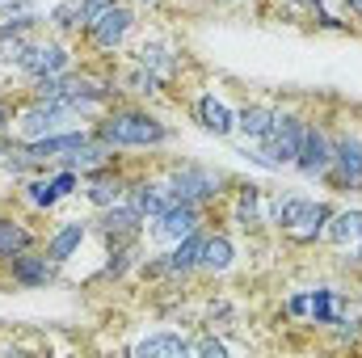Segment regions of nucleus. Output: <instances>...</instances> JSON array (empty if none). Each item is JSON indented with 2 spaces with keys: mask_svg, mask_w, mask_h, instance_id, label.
Instances as JSON below:
<instances>
[{
  "mask_svg": "<svg viewBox=\"0 0 362 358\" xmlns=\"http://www.w3.org/2000/svg\"><path fill=\"white\" fill-rule=\"evenodd\" d=\"M89 127L114 152H165L177 144V127L165 114H156L144 101H127V97L114 101L105 114H97Z\"/></svg>",
  "mask_w": 362,
  "mask_h": 358,
  "instance_id": "obj_1",
  "label": "nucleus"
},
{
  "mask_svg": "<svg viewBox=\"0 0 362 358\" xmlns=\"http://www.w3.org/2000/svg\"><path fill=\"white\" fill-rule=\"evenodd\" d=\"M329 131H333V165L325 185L341 198H362V105H329Z\"/></svg>",
  "mask_w": 362,
  "mask_h": 358,
  "instance_id": "obj_2",
  "label": "nucleus"
},
{
  "mask_svg": "<svg viewBox=\"0 0 362 358\" xmlns=\"http://www.w3.org/2000/svg\"><path fill=\"white\" fill-rule=\"evenodd\" d=\"M160 173L169 181V194L181 202H198L206 211H219V202L228 198L232 190V173L219 169V165H206V161H194V156H173L160 165Z\"/></svg>",
  "mask_w": 362,
  "mask_h": 358,
  "instance_id": "obj_3",
  "label": "nucleus"
},
{
  "mask_svg": "<svg viewBox=\"0 0 362 358\" xmlns=\"http://www.w3.org/2000/svg\"><path fill=\"white\" fill-rule=\"evenodd\" d=\"M139 30H144V8H135L131 0H114L97 21H89L76 47L85 59H118L139 38Z\"/></svg>",
  "mask_w": 362,
  "mask_h": 358,
  "instance_id": "obj_4",
  "label": "nucleus"
},
{
  "mask_svg": "<svg viewBox=\"0 0 362 358\" xmlns=\"http://www.w3.org/2000/svg\"><path fill=\"white\" fill-rule=\"evenodd\" d=\"M85 118L68 105V101H38L30 93L17 97V110H13V139L30 144V139H42V135H55V131H68V127H81Z\"/></svg>",
  "mask_w": 362,
  "mask_h": 358,
  "instance_id": "obj_5",
  "label": "nucleus"
},
{
  "mask_svg": "<svg viewBox=\"0 0 362 358\" xmlns=\"http://www.w3.org/2000/svg\"><path fill=\"white\" fill-rule=\"evenodd\" d=\"M127 59H135V64H144L148 72H156L169 89L181 85V76H185V68H189V59H185V47H181L173 34H165V30H139V38L127 47Z\"/></svg>",
  "mask_w": 362,
  "mask_h": 358,
  "instance_id": "obj_6",
  "label": "nucleus"
},
{
  "mask_svg": "<svg viewBox=\"0 0 362 358\" xmlns=\"http://www.w3.org/2000/svg\"><path fill=\"white\" fill-rule=\"evenodd\" d=\"M329 105H308V127H303V139H299V152H295V165L291 173H299L303 181H320L333 165V131H329Z\"/></svg>",
  "mask_w": 362,
  "mask_h": 358,
  "instance_id": "obj_7",
  "label": "nucleus"
},
{
  "mask_svg": "<svg viewBox=\"0 0 362 358\" xmlns=\"http://www.w3.org/2000/svg\"><path fill=\"white\" fill-rule=\"evenodd\" d=\"M303 127H308V105L295 101V97H282V101H274V122L257 148L270 156L278 169H291L295 152H299V139H303Z\"/></svg>",
  "mask_w": 362,
  "mask_h": 358,
  "instance_id": "obj_8",
  "label": "nucleus"
},
{
  "mask_svg": "<svg viewBox=\"0 0 362 358\" xmlns=\"http://www.w3.org/2000/svg\"><path fill=\"white\" fill-rule=\"evenodd\" d=\"M81 47L72 42V38H59V34H51V30H42L38 38H34V47L25 51V59L17 64V76L30 85V81H42V76H64V72H72V68H81Z\"/></svg>",
  "mask_w": 362,
  "mask_h": 358,
  "instance_id": "obj_9",
  "label": "nucleus"
},
{
  "mask_svg": "<svg viewBox=\"0 0 362 358\" xmlns=\"http://www.w3.org/2000/svg\"><path fill=\"white\" fill-rule=\"evenodd\" d=\"M215 219L223 228L240 232V236H262L266 232V190L249 178H236L232 190H228V198L219 202Z\"/></svg>",
  "mask_w": 362,
  "mask_h": 358,
  "instance_id": "obj_10",
  "label": "nucleus"
},
{
  "mask_svg": "<svg viewBox=\"0 0 362 358\" xmlns=\"http://www.w3.org/2000/svg\"><path fill=\"white\" fill-rule=\"evenodd\" d=\"M59 274H64V266L55 258H47L42 245H34V249L13 253V258L0 262V282L13 287V291H47V287L59 282Z\"/></svg>",
  "mask_w": 362,
  "mask_h": 358,
  "instance_id": "obj_11",
  "label": "nucleus"
},
{
  "mask_svg": "<svg viewBox=\"0 0 362 358\" xmlns=\"http://www.w3.org/2000/svg\"><path fill=\"white\" fill-rule=\"evenodd\" d=\"M206 224H215V211H206V207H198V202H181L173 198L156 219H148V245H156V249H169L173 241L181 236H189L194 228H206Z\"/></svg>",
  "mask_w": 362,
  "mask_h": 358,
  "instance_id": "obj_12",
  "label": "nucleus"
},
{
  "mask_svg": "<svg viewBox=\"0 0 362 358\" xmlns=\"http://www.w3.org/2000/svg\"><path fill=\"white\" fill-rule=\"evenodd\" d=\"M148 232V219L122 198L105 211H93V236L101 241V249H114V245H131V241H144Z\"/></svg>",
  "mask_w": 362,
  "mask_h": 358,
  "instance_id": "obj_13",
  "label": "nucleus"
},
{
  "mask_svg": "<svg viewBox=\"0 0 362 358\" xmlns=\"http://www.w3.org/2000/svg\"><path fill=\"white\" fill-rule=\"evenodd\" d=\"M189 118L206 131V135H215V139H236V105L223 97V93L215 89H198L189 97Z\"/></svg>",
  "mask_w": 362,
  "mask_h": 358,
  "instance_id": "obj_14",
  "label": "nucleus"
},
{
  "mask_svg": "<svg viewBox=\"0 0 362 358\" xmlns=\"http://www.w3.org/2000/svg\"><path fill=\"white\" fill-rule=\"evenodd\" d=\"M333 198H308V207L278 232L286 245H295V249H316V245H325V228H329V215H333Z\"/></svg>",
  "mask_w": 362,
  "mask_h": 358,
  "instance_id": "obj_15",
  "label": "nucleus"
},
{
  "mask_svg": "<svg viewBox=\"0 0 362 358\" xmlns=\"http://www.w3.org/2000/svg\"><path fill=\"white\" fill-rule=\"evenodd\" d=\"M114 81H118V89H122L127 101L156 105V101H165V97H169V85H165L156 72H148L144 64H135V59H127V55H118V59H114Z\"/></svg>",
  "mask_w": 362,
  "mask_h": 358,
  "instance_id": "obj_16",
  "label": "nucleus"
},
{
  "mask_svg": "<svg viewBox=\"0 0 362 358\" xmlns=\"http://www.w3.org/2000/svg\"><path fill=\"white\" fill-rule=\"evenodd\" d=\"M127 202H131L144 219H156V215L173 202L165 173H160V169H131V181H127Z\"/></svg>",
  "mask_w": 362,
  "mask_h": 358,
  "instance_id": "obj_17",
  "label": "nucleus"
},
{
  "mask_svg": "<svg viewBox=\"0 0 362 358\" xmlns=\"http://www.w3.org/2000/svg\"><path fill=\"white\" fill-rule=\"evenodd\" d=\"M93 236V215H72V219H59L47 236H42V249L47 258H55L59 266H72L85 249V241Z\"/></svg>",
  "mask_w": 362,
  "mask_h": 358,
  "instance_id": "obj_18",
  "label": "nucleus"
},
{
  "mask_svg": "<svg viewBox=\"0 0 362 358\" xmlns=\"http://www.w3.org/2000/svg\"><path fill=\"white\" fill-rule=\"evenodd\" d=\"M127 181H131L127 161L105 165V169H97V173L85 178L81 198H85V207H89V211H105V207H114V202H122V198H127Z\"/></svg>",
  "mask_w": 362,
  "mask_h": 358,
  "instance_id": "obj_19",
  "label": "nucleus"
},
{
  "mask_svg": "<svg viewBox=\"0 0 362 358\" xmlns=\"http://www.w3.org/2000/svg\"><path fill=\"white\" fill-rule=\"evenodd\" d=\"M240 266V245H236V236H232V228H215L211 224V232H206V249H202V262H198V278H228L232 270Z\"/></svg>",
  "mask_w": 362,
  "mask_h": 358,
  "instance_id": "obj_20",
  "label": "nucleus"
},
{
  "mask_svg": "<svg viewBox=\"0 0 362 358\" xmlns=\"http://www.w3.org/2000/svg\"><path fill=\"white\" fill-rule=\"evenodd\" d=\"M325 245L337 253V249H354L362 245V202H337L333 215H329V228H325Z\"/></svg>",
  "mask_w": 362,
  "mask_h": 358,
  "instance_id": "obj_21",
  "label": "nucleus"
},
{
  "mask_svg": "<svg viewBox=\"0 0 362 358\" xmlns=\"http://www.w3.org/2000/svg\"><path fill=\"white\" fill-rule=\"evenodd\" d=\"M144 258H148V236L131 241V245H114V249H105V262L93 274V282H127L131 274H139Z\"/></svg>",
  "mask_w": 362,
  "mask_h": 358,
  "instance_id": "obj_22",
  "label": "nucleus"
},
{
  "mask_svg": "<svg viewBox=\"0 0 362 358\" xmlns=\"http://www.w3.org/2000/svg\"><path fill=\"white\" fill-rule=\"evenodd\" d=\"M13 198H17V207H21L25 215H51V211H55V207L64 202V194L55 190V181H51V173H38V178L17 181Z\"/></svg>",
  "mask_w": 362,
  "mask_h": 358,
  "instance_id": "obj_23",
  "label": "nucleus"
},
{
  "mask_svg": "<svg viewBox=\"0 0 362 358\" xmlns=\"http://www.w3.org/2000/svg\"><path fill=\"white\" fill-rule=\"evenodd\" d=\"M118 161H127L122 152H114L105 139H97V135H89L81 148H72L68 156H59L55 165H64V169H76L81 178H89V173H97V169H105V165H118Z\"/></svg>",
  "mask_w": 362,
  "mask_h": 358,
  "instance_id": "obj_24",
  "label": "nucleus"
},
{
  "mask_svg": "<svg viewBox=\"0 0 362 358\" xmlns=\"http://www.w3.org/2000/svg\"><path fill=\"white\" fill-rule=\"evenodd\" d=\"M30 219H34V215H13V211L0 215V262L13 258V253H25V249L42 245V232H38Z\"/></svg>",
  "mask_w": 362,
  "mask_h": 358,
  "instance_id": "obj_25",
  "label": "nucleus"
},
{
  "mask_svg": "<svg viewBox=\"0 0 362 358\" xmlns=\"http://www.w3.org/2000/svg\"><path fill=\"white\" fill-rule=\"evenodd\" d=\"M270 122H274V101H266V97H249V101L236 105V135L245 144H262Z\"/></svg>",
  "mask_w": 362,
  "mask_h": 358,
  "instance_id": "obj_26",
  "label": "nucleus"
},
{
  "mask_svg": "<svg viewBox=\"0 0 362 358\" xmlns=\"http://www.w3.org/2000/svg\"><path fill=\"white\" fill-rule=\"evenodd\" d=\"M131 354L135 358H185L189 354V333H181V329H156V333L139 337L131 346Z\"/></svg>",
  "mask_w": 362,
  "mask_h": 358,
  "instance_id": "obj_27",
  "label": "nucleus"
},
{
  "mask_svg": "<svg viewBox=\"0 0 362 358\" xmlns=\"http://www.w3.org/2000/svg\"><path fill=\"white\" fill-rule=\"evenodd\" d=\"M47 30H51V34H59V38L81 42V34L89 30L85 4H81V0H55V4L47 8Z\"/></svg>",
  "mask_w": 362,
  "mask_h": 358,
  "instance_id": "obj_28",
  "label": "nucleus"
},
{
  "mask_svg": "<svg viewBox=\"0 0 362 358\" xmlns=\"http://www.w3.org/2000/svg\"><path fill=\"white\" fill-rule=\"evenodd\" d=\"M341 291H333V287H308V325H316L320 333L337 321V312H341Z\"/></svg>",
  "mask_w": 362,
  "mask_h": 358,
  "instance_id": "obj_29",
  "label": "nucleus"
},
{
  "mask_svg": "<svg viewBox=\"0 0 362 358\" xmlns=\"http://www.w3.org/2000/svg\"><path fill=\"white\" fill-rule=\"evenodd\" d=\"M308 207V194L299 190H286V194H266V228L270 232H282L299 211Z\"/></svg>",
  "mask_w": 362,
  "mask_h": 358,
  "instance_id": "obj_30",
  "label": "nucleus"
},
{
  "mask_svg": "<svg viewBox=\"0 0 362 358\" xmlns=\"http://www.w3.org/2000/svg\"><path fill=\"white\" fill-rule=\"evenodd\" d=\"M189 354H202V358H228L232 354V342L219 333V329H202L198 325V333L189 337Z\"/></svg>",
  "mask_w": 362,
  "mask_h": 358,
  "instance_id": "obj_31",
  "label": "nucleus"
},
{
  "mask_svg": "<svg viewBox=\"0 0 362 358\" xmlns=\"http://www.w3.org/2000/svg\"><path fill=\"white\" fill-rule=\"evenodd\" d=\"M303 21H308L312 30H320V34H358V25H354L341 8H337V13H333V8H316V13H308Z\"/></svg>",
  "mask_w": 362,
  "mask_h": 358,
  "instance_id": "obj_32",
  "label": "nucleus"
},
{
  "mask_svg": "<svg viewBox=\"0 0 362 358\" xmlns=\"http://www.w3.org/2000/svg\"><path fill=\"white\" fill-rule=\"evenodd\" d=\"M282 312H286L291 321H308V291H291L286 304H282Z\"/></svg>",
  "mask_w": 362,
  "mask_h": 358,
  "instance_id": "obj_33",
  "label": "nucleus"
},
{
  "mask_svg": "<svg viewBox=\"0 0 362 358\" xmlns=\"http://www.w3.org/2000/svg\"><path fill=\"white\" fill-rule=\"evenodd\" d=\"M13 110H17V97L0 93V135H13Z\"/></svg>",
  "mask_w": 362,
  "mask_h": 358,
  "instance_id": "obj_34",
  "label": "nucleus"
},
{
  "mask_svg": "<svg viewBox=\"0 0 362 358\" xmlns=\"http://www.w3.org/2000/svg\"><path fill=\"white\" fill-rule=\"evenodd\" d=\"M337 8H341V13H346V17L362 30V0H337Z\"/></svg>",
  "mask_w": 362,
  "mask_h": 358,
  "instance_id": "obj_35",
  "label": "nucleus"
},
{
  "mask_svg": "<svg viewBox=\"0 0 362 358\" xmlns=\"http://www.w3.org/2000/svg\"><path fill=\"white\" fill-rule=\"evenodd\" d=\"M262 0H211V8H257Z\"/></svg>",
  "mask_w": 362,
  "mask_h": 358,
  "instance_id": "obj_36",
  "label": "nucleus"
},
{
  "mask_svg": "<svg viewBox=\"0 0 362 358\" xmlns=\"http://www.w3.org/2000/svg\"><path fill=\"white\" fill-rule=\"evenodd\" d=\"M135 8H148V13H160V8H169L173 0H131Z\"/></svg>",
  "mask_w": 362,
  "mask_h": 358,
  "instance_id": "obj_37",
  "label": "nucleus"
},
{
  "mask_svg": "<svg viewBox=\"0 0 362 358\" xmlns=\"http://www.w3.org/2000/svg\"><path fill=\"white\" fill-rule=\"evenodd\" d=\"M8 144H13V135H0V156L8 152Z\"/></svg>",
  "mask_w": 362,
  "mask_h": 358,
  "instance_id": "obj_38",
  "label": "nucleus"
},
{
  "mask_svg": "<svg viewBox=\"0 0 362 358\" xmlns=\"http://www.w3.org/2000/svg\"><path fill=\"white\" fill-rule=\"evenodd\" d=\"M0 215H4V202H0Z\"/></svg>",
  "mask_w": 362,
  "mask_h": 358,
  "instance_id": "obj_39",
  "label": "nucleus"
},
{
  "mask_svg": "<svg viewBox=\"0 0 362 358\" xmlns=\"http://www.w3.org/2000/svg\"><path fill=\"white\" fill-rule=\"evenodd\" d=\"M0 4H4V0H0Z\"/></svg>",
  "mask_w": 362,
  "mask_h": 358,
  "instance_id": "obj_40",
  "label": "nucleus"
},
{
  "mask_svg": "<svg viewBox=\"0 0 362 358\" xmlns=\"http://www.w3.org/2000/svg\"><path fill=\"white\" fill-rule=\"evenodd\" d=\"M358 34H362V30H358Z\"/></svg>",
  "mask_w": 362,
  "mask_h": 358,
  "instance_id": "obj_41",
  "label": "nucleus"
}]
</instances>
